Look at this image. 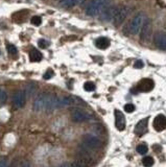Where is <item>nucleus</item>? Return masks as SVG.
Instances as JSON below:
<instances>
[{"instance_id": "nucleus-1", "label": "nucleus", "mask_w": 166, "mask_h": 167, "mask_svg": "<svg viewBox=\"0 0 166 167\" xmlns=\"http://www.w3.org/2000/svg\"><path fill=\"white\" fill-rule=\"evenodd\" d=\"M108 0H91L86 8V14L90 17H95L100 14L102 8L108 4Z\"/></svg>"}, {"instance_id": "nucleus-2", "label": "nucleus", "mask_w": 166, "mask_h": 167, "mask_svg": "<svg viewBox=\"0 0 166 167\" xmlns=\"http://www.w3.org/2000/svg\"><path fill=\"white\" fill-rule=\"evenodd\" d=\"M144 20H145V15H144L143 13H138V14L130 21L129 25H127V31H129L131 35H137V34H139Z\"/></svg>"}, {"instance_id": "nucleus-3", "label": "nucleus", "mask_w": 166, "mask_h": 167, "mask_svg": "<svg viewBox=\"0 0 166 167\" xmlns=\"http://www.w3.org/2000/svg\"><path fill=\"white\" fill-rule=\"evenodd\" d=\"M127 15H129V8H127L125 5H120V6L116 8V10H115L112 21H113L114 25L119 26V25H121L122 22L125 20V18L127 17Z\"/></svg>"}, {"instance_id": "nucleus-4", "label": "nucleus", "mask_w": 166, "mask_h": 167, "mask_svg": "<svg viewBox=\"0 0 166 167\" xmlns=\"http://www.w3.org/2000/svg\"><path fill=\"white\" fill-rule=\"evenodd\" d=\"M82 145L87 150H96L102 146V141L95 136H86L83 139Z\"/></svg>"}, {"instance_id": "nucleus-5", "label": "nucleus", "mask_w": 166, "mask_h": 167, "mask_svg": "<svg viewBox=\"0 0 166 167\" xmlns=\"http://www.w3.org/2000/svg\"><path fill=\"white\" fill-rule=\"evenodd\" d=\"M115 10H116V8H114V6L111 4V2L108 3V4L102 10L100 14H99V15H100V18H102V20L106 21V22L112 21L113 15H114V13H115Z\"/></svg>"}, {"instance_id": "nucleus-6", "label": "nucleus", "mask_w": 166, "mask_h": 167, "mask_svg": "<svg viewBox=\"0 0 166 167\" xmlns=\"http://www.w3.org/2000/svg\"><path fill=\"white\" fill-rule=\"evenodd\" d=\"M151 34V21L149 20L148 18H145L142 27L140 29V39L141 41H146Z\"/></svg>"}, {"instance_id": "nucleus-7", "label": "nucleus", "mask_w": 166, "mask_h": 167, "mask_svg": "<svg viewBox=\"0 0 166 167\" xmlns=\"http://www.w3.org/2000/svg\"><path fill=\"white\" fill-rule=\"evenodd\" d=\"M155 82H153V80L149 78H143L142 80L139 82V84L137 85L136 89L137 92H149L154 89Z\"/></svg>"}, {"instance_id": "nucleus-8", "label": "nucleus", "mask_w": 166, "mask_h": 167, "mask_svg": "<svg viewBox=\"0 0 166 167\" xmlns=\"http://www.w3.org/2000/svg\"><path fill=\"white\" fill-rule=\"evenodd\" d=\"M91 118L88 113L84 112L82 110H78V109H75V110L72 111L71 114V119L72 121L74 122H83V121H86V120H89Z\"/></svg>"}, {"instance_id": "nucleus-9", "label": "nucleus", "mask_w": 166, "mask_h": 167, "mask_svg": "<svg viewBox=\"0 0 166 167\" xmlns=\"http://www.w3.org/2000/svg\"><path fill=\"white\" fill-rule=\"evenodd\" d=\"M48 93H41L34 101V111L35 112H41L44 110L45 108V102H46V98H47Z\"/></svg>"}, {"instance_id": "nucleus-10", "label": "nucleus", "mask_w": 166, "mask_h": 167, "mask_svg": "<svg viewBox=\"0 0 166 167\" xmlns=\"http://www.w3.org/2000/svg\"><path fill=\"white\" fill-rule=\"evenodd\" d=\"M115 126L118 131H123L127 125V120L121 111L115 110Z\"/></svg>"}, {"instance_id": "nucleus-11", "label": "nucleus", "mask_w": 166, "mask_h": 167, "mask_svg": "<svg viewBox=\"0 0 166 167\" xmlns=\"http://www.w3.org/2000/svg\"><path fill=\"white\" fill-rule=\"evenodd\" d=\"M154 43L158 48L162 50H166V33L159 31L154 36Z\"/></svg>"}, {"instance_id": "nucleus-12", "label": "nucleus", "mask_w": 166, "mask_h": 167, "mask_svg": "<svg viewBox=\"0 0 166 167\" xmlns=\"http://www.w3.org/2000/svg\"><path fill=\"white\" fill-rule=\"evenodd\" d=\"M25 101H26V95H25L24 91H17L13 97V102L17 109L24 107Z\"/></svg>"}, {"instance_id": "nucleus-13", "label": "nucleus", "mask_w": 166, "mask_h": 167, "mask_svg": "<svg viewBox=\"0 0 166 167\" xmlns=\"http://www.w3.org/2000/svg\"><path fill=\"white\" fill-rule=\"evenodd\" d=\"M147 126H148V119L145 118V119L140 120L137 125L135 126V134L137 136H142L145 133L147 132Z\"/></svg>"}, {"instance_id": "nucleus-14", "label": "nucleus", "mask_w": 166, "mask_h": 167, "mask_svg": "<svg viewBox=\"0 0 166 167\" xmlns=\"http://www.w3.org/2000/svg\"><path fill=\"white\" fill-rule=\"evenodd\" d=\"M75 102V97L71 96H62V97H57V109L63 107H69Z\"/></svg>"}, {"instance_id": "nucleus-15", "label": "nucleus", "mask_w": 166, "mask_h": 167, "mask_svg": "<svg viewBox=\"0 0 166 167\" xmlns=\"http://www.w3.org/2000/svg\"><path fill=\"white\" fill-rule=\"evenodd\" d=\"M154 129L158 132L165 130L166 129V117L164 115H158L154 120Z\"/></svg>"}, {"instance_id": "nucleus-16", "label": "nucleus", "mask_w": 166, "mask_h": 167, "mask_svg": "<svg viewBox=\"0 0 166 167\" xmlns=\"http://www.w3.org/2000/svg\"><path fill=\"white\" fill-rule=\"evenodd\" d=\"M55 109H57V97L51 94H48L47 98H46V102H45L44 110L46 112H51Z\"/></svg>"}, {"instance_id": "nucleus-17", "label": "nucleus", "mask_w": 166, "mask_h": 167, "mask_svg": "<svg viewBox=\"0 0 166 167\" xmlns=\"http://www.w3.org/2000/svg\"><path fill=\"white\" fill-rule=\"evenodd\" d=\"M84 1L85 0H61V6L66 8H71L83 3Z\"/></svg>"}, {"instance_id": "nucleus-18", "label": "nucleus", "mask_w": 166, "mask_h": 167, "mask_svg": "<svg viewBox=\"0 0 166 167\" xmlns=\"http://www.w3.org/2000/svg\"><path fill=\"white\" fill-rule=\"evenodd\" d=\"M95 45L99 49H107L110 46V40L106 37H100L95 41Z\"/></svg>"}, {"instance_id": "nucleus-19", "label": "nucleus", "mask_w": 166, "mask_h": 167, "mask_svg": "<svg viewBox=\"0 0 166 167\" xmlns=\"http://www.w3.org/2000/svg\"><path fill=\"white\" fill-rule=\"evenodd\" d=\"M43 59L42 53L36 48H32L29 51V61L30 62H40Z\"/></svg>"}, {"instance_id": "nucleus-20", "label": "nucleus", "mask_w": 166, "mask_h": 167, "mask_svg": "<svg viewBox=\"0 0 166 167\" xmlns=\"http://www.w3.org/2000/svg\"><path fill=\"white\" fill-rule=\"evenodd\" d=\"M88 165H89V163H88L87 160L79 159V160H76L75 162L69 164V167H88Z\"/></svg>"}, {"instance_id": "nucleus-21", "label": "nucleus", "mask_w": 166, "mask_h": 167, "mask_svg": "<svg viewBox=\"0 0 166 167\" xmlns=\"http://www.w3.org/2000/svg\"><path fill=\"white\" fill-rule=\"evenodd\" d=\"M142 164H143L144 167H151L155 164V160L154 158L149 157V156H146L144 157L143 160H142Z\"/></svg>"}, {"instance_id": "nucleus-22", "label": "nucleus", "mask_w": 166, "mask_h": 167, "mask_svg": "<svg viewBox=\"0 0 166 167\" xmlns=\"http://www.w3.org/2000/svg\"><path fill=\"white\" fill-rule=\"evenodd\" d=\"M137 150V152L140 154V155H145L147 152H148V147L145 143H141V144H139L138 146L136 147Z\"/></svg>"}, {"instance_id": "nucleus-23", "label": "nucleus", "mask_w": 166, "mask_h": 167, "mask_svg": "<svg viewBox=\"0 0 166 167\" xmlns=\"http://www.w3.org/2000/svg\"><path fill=\"white\" fill-rule=\"evenodd\" d=\"M84 89H85V91H87V92H92V91H94V90H95L94 82H85V84H84Z\"/></svg>"}, {"instance_id": "nucleus-24", "label": "nucleus", "mask_w": 166, "mask_h": 167, "mask_svg": "<svg viewBox=\"0 0 166 167\" xmlns=\"http://www.w3.org/2000/svg\"><path fill=\"white\" fill-rule=\"evenodd\" d=\"M36 87L34 85H27V87H26V89H25V95H28V96H32V95L35 94L36 92Z\"/></svg>"}, {"instance_id": "nucleus-25", "label": "nucleus", "mask_w": 166, "mask_h": 167, "mask_svg": "<svg viewBox=\"0 0 166 167\" xmlns=\"http://www.w3.org/2000/svg\"><path fill=\"white\" fill-rule=\"evenodd\" d=\"M30 22H32V24L35 25V26H39V25L42 24V18L39 17V16H34V17L30 19Z\"/></svg>"}, {"instance_id": "nucleus-26", "label": "nucleus", "mask_w": 166, "mask_h": 167, "mask_svg": "<svg viewBox=\"0 0 166 167\" xmlns=\"http://www.w3.org/2000/svg\"><path fill=\"white\" fill-rule=\"evenodd\" d=\"M8 51L10 53V55L12 57H16L18 55V50H17V47L14 46V45H8Z\"/></svg>"}, {"instance_id": "nucleus-27", "label": "nucleus", "mask_w": 166, "mask_h": 167, "mask_svg": "<svg viewBox=\"0 0 166 167\" xmlns=\"http://www.w3.org/2000/svg\"><path fill=\"white\" fill-rule=\"evenodd\" d=\"M6 98H8V95L4 90L0 89V105H3L5 101H6Z\"/></svg>"}, {"instance_id": "nucleus-28", "label": "nucleus", "mask_w": 166, "mask_h": 167, "mask_svg": "<svg viewBox=\"0 0 166 167\" xmlns=\"http://www.w3.org/2000/svg\"><path fill=\"white\" fill-rule=\"evenodd\" d=\"M38 44H39V47L42 48V49H46V48L49 46V43L46 40H44V39H40V40L38 41Z\"/></svg>"}, {"instance_id": "nucleus-29", "label": "nucleus", "mask_w": 166, "mask_h": 167, "mask_svg": "<svg viewBox=\"0 0 166 167\" xmlns=\"http://www.w3.org/2000/svg\"><path fill=\"white\" fill-rule=\"evenodd\" d=\"M53 75H55V72H53L51 69H48L47 71L45 72V74L43 75V78H44V80H50L51 78H53Z\"/></svg>"}, {"instance_id": "nucleus-30", "label": "nucleus", "mask_w": 166, "mask_h": 167, "mask_svg": "<svg viewBox=\"0 0 166 167\" xmlns=\"http://www.w3.org/2000/svg\"><path fill=\"white\" fill-rule=\"evenodd\" d=\"M124 111L127 113H132L135 111V106L133 103H127L124 106Z\"/></svg>"}, {"instance_id": "nucleus-31", "label": "nucleus", "mask_w": 166, "mask_h": 167, "mask_svg": "<svg viewBox=\"0 0 166 167\" xmlns=\"http://www.w3.org/2000/svg\"><path fill=\"white\" fill-rule=\"evenodd\" d=\"M144 66V63L142 62V61H136L134 64V68H136V69H141V68H143Z\"/></svg>"}, {"instance_id": "nucleus-32", "label": "nucleus", "mask_w": 166, "mask_h": 167, "mask_svg": "<svg viewBox=\"0 0 166 167\" xmlns=\"http://www.w3.org/2000/svg\"><path fill=\"white\" fill-rule=\"evenodd\" d=\"M0 167H8V159L6 158L0 159Z\"/></svg>"}, {"instance_id": "nucleus-33", "label": "nucleus", "mask_w": 166, "mask_h": 167, "mask_svg": "<svg viewBox=\"0 0 166 167\" xmlns=\"http://www.w3.org/2000/svg\"><path fill=\"white\" fill-rule=\"evenodd\" d=\"M59 167H69V164H63V165H61V166H59Z\"/></svg>"}, {"instance_id": "nucleus-34", "label": "nucleus", "mask_w": 166, "mask_h": 167, "mask_svg": "<svg viewBox=\"0 0 166 167\" xmlns=\"http://www.w3.org/2000/svg\"><path fill=\"white\" fill-rule=\"evenodd\" d=\"M8 167H15V164H14V163H12V164H11L10 166H8Z\"/></svg>"}, {"instance_id": "nucleus-35", "label": "nucleus", "mask_w": 166, "mask_h": 167, "mask_svg": "<svg viewBox=\"0 0 166 167\" xmlns=\"http://www.w3.org/2000/svg\"><path fill=\"white\" fill-rule=\"evenodd\" d=\"M22 167H29V165H28V164H24Z\"/></svg>"}]
</instances>
